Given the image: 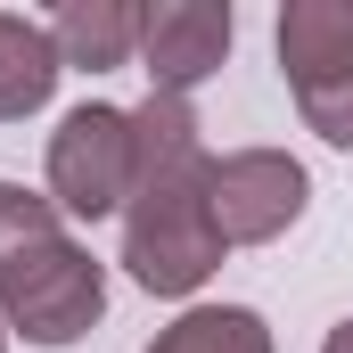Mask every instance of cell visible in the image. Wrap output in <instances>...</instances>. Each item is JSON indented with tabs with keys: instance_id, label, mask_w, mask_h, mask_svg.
<instances>
[{
	"instance_id": "1",
	"label": "cell",
	"mask_w": 353,
	"mask_h": 353,
	"mask_svg": "<svg viewBox=\"0 0 353 353\" xmlns=\"http://www.w3.org/2000/svg\"><path fill=\"white\" fill-rule=\"evenodd\" d=\"M132 271L140 288H197L205 271L222 263V230H214V205H205V165H197V123H189V99H148L132 115Z\"/></svg>"
},
{
	"instance_id": "2",
	"label": "cell",
	"mask_w": 353,
	"mask_h": 353,
	"mask_svg": "<svg viewBox=\"0 0 353 353\" xmlns=\"http://www.w3.org/2000/svg\"><path fill=\"white\" fill-rule=\"evenodd\" d=\"M0 304L41 345H66L99 321V263H83V247L58 230V214L8 181H0Z\"/></svg>"
},
{
	"instance_id": "3",
	"label": "cell",
	"mask_w": 353,
	"mask_h": 353,
	"mask_svg": "<svg viewBox=\"0 0 353 353\" xmlns=\"http://www.w3.org/2000/svg\"><path fill=\"white\" fill-rule=\"evenodd\" d=\"M279 58L321 140L353 148V0H296L279 17Z\"/></svg>"
},
{
	"instance_id": "4",
	"label": "cell",
	"mask_w": 353,
	"mask_h": 353,
	"mask_svg": "<svg viewBox=\"0 0 353 353\" xmlns=\"http://www.w3.org/2000/svg\"><path fill=\"white\" fill-rule=\"evenodd\" d=\"M132 181H140L132 115H115V107H74L66 132L50 140V189H58V205L90 222V214H107L115 197H132Z\"/></svg>"
},
{
	"instance_id": "5",
	"label": "cell",
	"mask_w": 353,
	"mask_h": 353,
	"mask_svg": "<svg viewBox=\"0 0 353 353\" xmlns=\"http://www.w3.org/2000/svg\"><path fill=\"white\" fill-rule=\"evenodd\" d=\"M205 205H214L222 239H271L279 222H296L304 173L288 157H222V165H205Z\"/></svg>"
},
{
	"instance_id": "6",
	"label": "cell",
	"mask_w": 353,
	"mask_h": 353,
	"mask_svg": "<svg viewBox=\"0 0 353 353\" xmlns=\"http://www.w3.org/2000/svg\"><path fill=\"white\" fill-rule=\"evenodd\" d=\"M140 50H148L157 90H165V99H181L197 74H214V66H222V50H230V8H214V0L140 8Z\"/></svg>"
},
{
	"instance_id": "7",
	"label": "cell",
	"mask_w": 353,
	"mask_h": 353,
	"mask_svg": "<svg viewBox=\"0 0 353 353\" xmlns=\"http://www.w3.org/2000/svg\"><path fill=\"white\" fill-rule=\"evenodd\" d=\"M58 83V41L33 25V17H8L0 8V115H33Z\"/></svg>"
},
{
	"instance_id": "8",
	"label": "cell",
	"mask_w": 353,
	"mask_h": 353,
	"mask_svg": "<svg viewBox=\"0 0 353 353\" xmlns=\"http://www.w3.org/2000/svg\"><path fill=\"white\" fill-rule=\"evenodd\" d=\"M50 41H58V58H74V66H123V58L140 50V8H115V0L66 8V17L50 25Z\"/></svg>"
},
{
	"instance_id": "9",
	"label": "cell",
	"mask_w": 353,
	"mask_h": 353,
	"mask_svg": "<svg viewBox=\"0 0 353 353\" xmlns=\"http://www.w3.org/2000/svg\"><path fill=\"white\" fill-rule=\"evenodd\" d=\"M148 353H271V345H263V321H255V312L222 304V312H189V321L165 329Z\"/></svg>"
},
{
	"instance_id": "10",
	"label": "cell",
	"mask_w": 353,
	"mask_h": 353,
	"mask_svg": "<svg viewBox=\"0 0 353 353\" xmlns=\"http://www.w3.org/2000/svg\"><path fill=\"white\" fill-rule=\"evenodd\" d=\"M329 353H353V321H345V329H337V337H329Z\"/></svg>"
}]
</instances>
